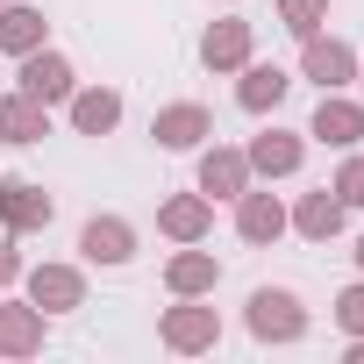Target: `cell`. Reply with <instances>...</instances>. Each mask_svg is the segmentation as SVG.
I'll return each mask as SVG.
<instances>
[{
  "label": "cell",
  "instance_id": "cell-1",
  "mask_svg": "<svg viewBox=\"0 0 364 364\" xmlns=\"http://www.w3.org/2000/svg\"><path fill=\"white\" fill-rule=\"evenodd\" d=\"M243 328H250L257 343H300V336H307V307H300L293 286H257L250 307H243Z\"/></svg>",
  "mask_w": 364,
  "mask_h": 364
},
{
  "label": "cell",
  "instance_id": "cell-2",
  "mask_svg": "<svg viewBox=\"0 0 364 364\" xmlns=\"http://www.w3.org/2000/svg\"><path fill=\"white\" fill-rule=\"evenodd\" d=\"M157 343H164L171 357H208V350L222 343V314H215L208 300H178V307L157 314Z\"/></svg>",
  "mask_w": 364,
  "mask_h": 364
},
{
  "label": "cell",
  "instance_id": "cell-3",
  "mask_svg": "<svg viewBox=\"0 0 364 364\" xmlns=\"http://www.w3.org/2000/svg\"><path fill=\"white\" fill-rule=\"evenodd\" d=\"M300 79H314L321 93H343V86H357V50L343 43V36H300Z\"/></svg>",
  "mask_w": 364,
  "mask_h": 364
},
{
  "label": "cell",
  "instance_id": "cell-4",
  "mask_svg": "<svg viewBox=\"0 0 364 364\" xmlns=\"http://www.w3.org/2000/svg\"><path fill=\"white\" fill-rule=\"evenodd\" d=\"M58 215V200L36 186V178H0V229L8 236H43Z\"/></svg>",
  "mask_w": 364,
  "mask_h": 364
},
{
  "label": "cell",
  "instance_id": "cell-5",
  "mask_svg": "<svg viewBox=\"0 0 364 364\" xmlns=\"http://www.w3.org/2000/svg\"><path fill=\"white\" fill-rule=\"evenodd\" d=\"M164 286H171V300H208V293L222 286V257L200 250V243H178V250L164 257Z\"/></svg>",
  "mask_w": 364,
  "mask_h": 364
},
{
  "label": "cell",
  "instance_id": "cell-6",
  "mask_svg": "<svg viewBox=\"0 0 364 364\" xmlns=\"http://www.w3.org/2000/svg\"><path fill=\"white\" fill-rule=\"evenodd\" d=\"M72 86H79V72H72V58H65V50H50V43H43V50H29V58H22V93H29V100L65 107V100H72Z\"/></svg>",
  "mask_w": 364,
  "mask_h": 364
},
{
  "label": "cell",
  "instance_id": "cell-7",
  "mask_svg": "<svg viewBox=\"0 0 364 364\" xmlns=\"http://www.w3.org/2000/svg\"><path fill=\"white\" fill-rule=\"evenodd\" d=\"M22 286H29V300H36L43 314H72V307H86V272H79V264H29Z\"/></svg>",
  "mask_w": 364,
  "mask_h": 364
},
{
  "label": "cell",
  "instance_id": "cell-8",
  "mask_svg": "<svg viewBox=\"0 0 364 364\" xmlns=\"http://www.w3.org/2000/svg\"><path fill=\"white\" fill-rule=\"evenodd\" d=\"M150 136H157V150H200L215 136V114L200 100H171V107L150 114Z\"/></svg>",
  "mask_w": 364,
  "mask_h": 364
},
{
  "label": "cell",
  "instance_id": "cell-9",
  "mask_svg": "<svg viewBox=\"0 0 364 364\" xmlns=\"http://www.w3.org/2000/svg\"><path fill=\"white\" fill-rule=\"evenodd\" d=\"M236 236H243L250 250H272V243L286 236V200H279V193L243 186V193H236Z\"/></svg>",
  "mask_w": 364,
  "mask_h": 364
},
{
  "label": "cell",
  "instance_id": "cell-10",
  "mask_svg": "<svg viewBox=\"0 0 364 364\" xmlns=\"http://www.w3.org/2000/svg\"><path fill=\"white\" fill-rule=\"evenodd\" d=\"M250 50H257V29H250L243 15L208 22V36H200V65H208V72H243V65H250Z\"/></svg>",
  "mask_w": 364,
  "mask_h": 364
},
{
  "label": "cell",
  "instance_id": "cell-11",
  "mask_svg": "<svg viewBox=\"0 0 364 364\" xmlns=\"http://www.w3.org/2000/svg\"><path fill=\"white\" fill-rule=\"evenodd\" d=\"M79 257H86V264H107V272H122V264L136 257V229H129L122 215H93V222L79 229Z\"/></svg>",
  "mask_w": 364,
  "mask_h": 364
},
{
  "label": "cell",
  "instance_id": "cell-12",
  "mask_svg": "<svg viewBox=\"0 0 364 364\" xmlns=\"http://www.w3.org/2000/svg\"><path fill=\"white\" fill-rule=\"evenodd\" d=\"M250 186V157L229 150V143H200V193L208 200H236Z\"/></svg>",
  "mask_w": 364,
  "mask_h": 364
},
{
  "label": "cell",
  "instance_id": "cell-13",
  "mask_svg": "<svg viewBox=\"0 0 364 364\" xmlns=\"http://www.w3.org/2000/svg\"><path fill=\"white\" fill-rule=\"evenodd\" d=\"M286 93H293V72H286V65H257V58H250L243 79H236V107H243V114H279Z\"/></svg>",
  "mask_w": 364,
  "mask_h": 364
},
{
  "label": "cell",
  "instance_id": "cell-14",
  "mask_svg": "<svg viewBox=\"0 0 364 364\" xmlns=\"http://www.w3.org/2000/svg\"><path fill=\"white\" fill-rule=\"evenodd\" d=\"M307 136H314V143H328V150H357V136H364V107H357V100H343V93H321V107H314Z\"/></svg>",
  "mask_w": 364,
  "mask_h": 364
},
{
  "label": "cell",
  "instance_id": "cell-15",
  "mask_svg": "<svg viewBox=\"0 0 364 364\" xmlns=\"http://www.w3.org/2000/svg\"><path fill=\"white\" fill-rule=\"evenodd\" d=\"M250 178H293L300 171V157H307V143L293 136V129H264V136H250Z\"/></svg>",
  "mask_w": 364,
  "mask_h": 364
},
{
  "label": "cell",
  "instance_id": "cell-16",
  "mask_svg": "<svg viewBox=\"0 0 364 364\" xmlns=\"http://www.w3.org/2000/svg\"><path fill=\"white\" fill-rule=\"evenodd\" d=\"M343 200H336V186H321V193H300V208H286V229H300L307 243H336L343 236Z\"/></svg>",
  "mask_w": 364,
  "mask_h": 364
},
{
  "label": "cell",
  "instance_id": "cell-17",
  "mask_svg": "<svg viewBox=\"0 0 364 364\" xmlns=\"http://www.w3.org/2000/svg\"><path fill=\"white\" fill-rule=\"evenodd\" d=\"M43 307L36 300H0V357H36L43 350Z\"/></svg>",
  "mask_w": 364,
  "mask_h": 364
},
{
  "label": "cell",
  "instance_id": "cell-18",
  "mask_svg": "<svg viewBox=\"0 0 364 364\" xmlns=\"http://www.w3.org/2000/svg\"><path fill=\"white\" fill-rule=\"evenodd\" d=\"M157 229H164L171 243H208V229H215V200H208V193H171V200L157 208Z\"/></svg>",
  "mask_w": 364,
  "mask_h": 364
},
{
  "label": "cell",
  "instance_id": "cell-19",
  "mask_svg": "<svg viewBox=\"0 0 364 364\" xmlns=\"http://www.w3.org/2000/svg\"><path fill=\"white\" fill-rule=\"evenodd\" d=\"M65 114H72L79 136H114V122H122V93H114V86H72Z\"/></svg>",
  "mask_w": 364,
  "mask_h": 364
},
{
  "label": "cell",
  "instance_id": "cell-20",
  "mask_svg": "<svg viewBox=\"0 0 364 364\" xmlns=\"http://www.w3.org/2000/svg\"><path fill=\"white\" fill-rule=\"evenodd\" d=\"M50 136V107L43 100H29L22 86L0 100V143H15V150H29V143H43Z\"/></svg>",
  "mask_w": 364,
  "mask_h": 364
},
{
  "label": "cell",
  "instance_id": "cell-21",
  "mask_svg": "<svg viewBox=\"0 0 364 364\" xmlns=\"http://www.w3.org/2000/svg\"><path fill=\"white\" fill-rule=\"evenodd\" d=\"M43 36H50L43 8H22V0H0V58H29V50H43Z\"/></svg>",
  "mask_w": 364,
  "mask_h": 364
},
{
  "label": "cell",
  "instance_id": "cell-22",
  "mask_svg": "<svg viewBox=\"0 0 364 364\" xmlns=\"http://www.w3.org/2000/svg\"><path fill=\"white\" fill-rule=\"evenodd\" d=\"M321 22H328V0H279V29H286L293 43H300V36H314Z\"/></svg>",
  "mask_w": 364,
  "mask_h": 364
},
{
  "label": "cell",
  "instance_id": "cell-23",
  "mask_svg": "<svg viewBox=\"0 0 364 364\" xmlns=\"http://www.w3.org/2000/svg\"><path fill=\"white\" fill-rule=\"evenodd\" d=\"M336 328H343V336H364V272L336 293Z\"/></svg>",
  "mask_w": 364,
  "mask_h": 364
},
{
  "label": "cell",
  "instance_id": "cell-24",
  "mask_svg": "<svg viewBox=\"0 0 364 364\" xmlns=\"http://www.w3.org/2000/svg\"><path fill=\"white\" fill-rule=\"evenodd\" d=\"M336 200H343V208H364V157H357V150H350L343 171H336Z\"/></svg>",
  "mask_w": 364,
  "mask_h": 364
},
{
  "label": "cell",
  "instance_id": "cell-25",
  "mask_svg": "<svg viewBox=\"0 0 364 364\" xmlns=\"http://www.w3.org/2000/svg\"><path fill=\"white\" fill-rule=\"evenodd\" d=\"M29 264H22V250H15V236H0V286H15Z\"/></svg>",
  "mask_w": 364,
  "mask_h": 364
},
{
  "label": "cell",
  "instance_id": "cell-26",
  "mask_svg": "<svg viewBox=\"0 0 364 364\" xmlns=\"http://www.w3.org/2000/svg\"><path fill=\"white\" fill-rule=\"evenodd\" d=\"M343 364H364V336H350V350H343Z\"/></svg>",
  "mask_w": 364,
  "mask_h": 364
},
{
  "label": "cell",
  "instance_id": "cell-27",
  "mask_svg": "<svg viewBox=\"0 0 364 364\" xmlns=\"http://www.w3.org/2000/svg\"><path fill=\"white\" fill-rule=\"evenodd\" d=\"M350 257H357V272H364V236H357V250H350Z\"/></svg>",
  "mask_w": 364,
  "mask_h": 364
},
{
  "label": "cell",
  "instance_id": "cell-28",
  "mask_svg": "<svg viewBox=\"0 0 364 364\" xmlns=\"http://www.w3.org/2000/svg\"><path fill=\"white\" fill-rule=\"evenodd\" d=\"M357 86H364V58H357Z\"/></svg>",
  "mask_w": 364,
  "mask_h": 364
},
{
  "label": "cell",
  "instance_id": "cell-29",
  "mask_svg": "<svg viewBox=\"0 0 364 364\" xmlns=\"http://www.w3.org/2000/svg\"><path fill=\"white\" fill-rule=\"evenodd\" d=\"M222 8H236V0H222Z\"/></svg>",
  "mask_w": 364,
  "mask_h": 364
}]
</instances>
